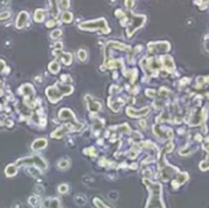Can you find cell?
<instances>
[{"mask_svg": "<svg viewBox=\"0 0 209 208\" xmlns=\"http://www.w3.org/2000/svg\"><path fill=\"white\" fill-rule=\"evenodd\" d=\"M22 164H34L37 168H40L42 170L47 169V163L44 162L43 158L38 157V155H34V157L31 158H23L21 160H17V165H22Z\"/></svg>", "mask_w": 209, "mask_h": 208, "instance_id": "6da1fadb", "label": "cell"}, {"mask_svg": "<svg viewBox=\"0 0 209 208\" xmlns=\"http://www.w3.org/2000/svg\"><path fill=\"white\" fill-rule=\"evenodd\" d=\"M64 93L61 92L59 85H55L53 87H48L47 88V96L49 98V101L52 103H57L61 99V97H63Z\"/></svg>", "mask_w": 209, "mask_h": 208, "instance_id": "7a4b0ae2", "label": "cell"}, {"mask_svg": "<svg viewBox=\"0 0 209 208\" xmlns=\"http://www.w3.org/2000/svg\"><path fill=\"white\" fill-rule=\"evenodd\" d=\"M81 28H88V29H94V28H101L104 29L105 32L109 31L106 28L105 21L104 20H99V21H94V22H89V23H82L81 25Z\"/></svg>", "mask_w": 209, "mask_h": 208, "instance_id": "3957f363", "label": "cell"}, {"mask_svg": "<svg viewBox=\"0 0 209 208\" xmlns=\"http://www.w3.org/2000/svg\"><path fill=\"white\" fill-rule=\"evenodd\" d=\"M59 118H60V120H67V119H70V121L71 122H75V115L72 114V112L69 110V109H61L60 113H59Z\"/></svg>", "mask_w": 209, "mask_h": 208, "instance_id": "277c9868", "label": "cell"}, {"mask_svg": "<svg viewBox=\"0 0 209 208\" xmlns=\"http://www.w3.org/2000/svg\"><path fill=\"white\" fill-rule=\"evenodd\" d=\"M44 208H60V202L58 198H48L43 202Z\"/></svg>", "mask_w": 209, "mask_h": 208, "instance_id": "5b68a950", "label": "cell"}, {"mask_svg": "<svg viewBox=\"0 0 209 208\" xmlns=\"http://www.w3.org/2000/svg\"><path fill=\"white\" fill-rule=\"evenodd\" d=\"M20 92L22 93V94H25L27 97V99L28 98H32L33 94H34V91H33V87L31 86V85H23L21 87V90H20Z\"/></svg>", "mask_w": 209, "mask_h": 208, "instance_id": "8992f818", "label": "cell"}, {"mask_svg": "<svg viewBox=\"0 0 209 208\" xmlns=\"http://www.w3.org/2000/svg\"><path fill=\"white\" fill-rule=\"evenodd\" d=\"M70 129H71L70 125H65L64 127H61V129L57 130V131H54V132L52 133V137H54V138H60V137H63L64 135Z\"/></svg>", "mask_w": 209, "mask_h": 208, "instance_id": "52a82bcc", "label": "cell"}, {"mask_svg": "<svg viewBox=\"0 0 209 208\" xmlns=\"http://www.w3.org/2000/svg\"><path fill=\"white\" fill-rule=\"evenodd\" d=\"M45 146H47V140L45 138H39V140H35V141L32 143V149L33 151L43 149Z\"/></svg>", "mask_w": 209, "mask_h": 208, "instance_id": "ba28073f", "label": "cell"}, {"mask_svg": "<svg viewBox=\"0 0 209 208\" xmlns=\"http://www.w3.org/2000/svg\"><path fill=\"white\" fill-rule=\"evenodd\" d=\"M86 99H87V103H88V108H89V110L91 112H98L99 109H100V103L98 102H94V101H92V98L89 96L86 97Z\"/></svg>", "mask_w": 209, "mask_h": 208, "instance_id": "9c48e42d", "label": "cell"}, {"mask_svg": "<svg viewBox=\"0 0 209 208\" xmlns=\"http://www.w3.org/2000/svg\"><path fill=\"white\" fill-rule=\"evenodd\" d=\"M28 21V15H27V12H21L18 15V18H17V27L18 28H21V27H23L25 25H26V22Z\"/></svg>", "mask_w": 209, "mask_h": 208, "instance_id": "30bf717a", "label": "cell"}, {"mask_svg": "<svg viewBox=\"0 0 209 208\" xmlns=\"http://www.w3.org/2000/svg\"><path fill=\"white\" fill-rule=\"evenodd\" d=\"M61 61H63L65 65H70L71 62H72V55L69 54V53L61 54Z\"/></svg>", "mask_w": 209, "mask_h": 208, "instance_id": "8fae6325", "label": "cell"}, {"mask_svg": "<svg viewBox=\"0 0 209 208\" xmlns=\"http://www.w3.org/2000/svg\"><path fill=\"white\" fill-rule=\"evenodd\" d=\"M16 173H17L16 165H9L7 168L5 169V174L7 176H14V175H16Z\"/></svg>", "mask_w": 209, "mask_h": 208, "instance_id": "7c38bea8", "label": "cell"}, {"mask_svg": "<svg viewBox=\"0 0 209 208\" xmlns=\"http://www.w3.org/2000/svg\"><path fill=\"white\" fill-rule=\"evenodd\" d=\"M59 70H60V64L58 61H52L49 64V71H52L53 74H57Z\"/></svg>", "mask_w": 209, "mask_h": 208, "instance_id": "4fadbf2b", "label": "cell"}, {"mask_svg": "<svg viewBox=\"0 0 209 208\" xmlns=\"http://www.w3.org/2000/svg\"><path fill=\"white\" fill-rule=\"evenodd\" d=\"M75 202L77 203L78 206H83L86 202H87V200H86V197L83 195H77L75 197Z\"/></svg>", "mask_w": 209, "mask_h": 208, "instance_id": "5bb4252c", "label": "cell"}, {"mask_svg": "<svg viewBox=\"0 0 209 208\" xmlns=\"http://www.w3.org/2000/svg\"><path fill=\"white\" fill-rule=\"evenodd\" d=\"M44 15H45V11H44V10H37V11H35V16H34L35 21H37V22H40V21H43Z\"/></svg>", "mask_w": 209, "mask_h": 208, "instance_id": "9a60e30c", "label": "cell"}, {"mask_svg": "<svg viewBox=\"0 0 209 208\" xmlns=\"http://www.w3.org/2000/svg\"><path fill=\"white\" fill-rule=\"evenodd\" d=\"M58 166H59L60 169H63V170L67 169L69 166H70V160H69V159H63V160H60V162L58 163Z\"/></svg>", "mask_w": 209, "mask_h": 208, "instance_id": "2e32d148", "label": "cell"}, {"mask_svg": "<svg viewBox=\"0 0 209 208\" xmlns=\"http://www.w3.org/2000/svg\"><path fill=\"white\" fill-rule=\"evenodd\" d=\"M28 173L32 175L33 178H39L40 176V171H39V169L37 168V166H32V168H29Z\"/></svg>", "mask_w": 209, "mask_h": 208, "instance_id": "e0dca14e", "label": "cell"}, {"mask_svg": "<svg viewBox=\"0 0 209 208\" xmlns=\"http://www.w3.org/2000/svg\"><path fill=\"white\" fill-rule=\"evenodd\" d=\"M39 197L38 196H32V197H29V200H28V203L32 206V207H37L39 205Z\"/></svg>", "mask_w": 209, "mask_h": 208, "instance_id": "ac0fdd59", "label": "cell"}, {"mask_svg": "<svg viewBox=\"0 0 209 208\" xmlns=\"http://www.w3.org/2000/svg\"><path fill=\"white\" fill-rule=\"evenodd\" d=\"M63 21L64 22H71L72 21V15H71L70 12H64V15H63Z\"/></svg>", "mask_w": 209, "mask_h": 208, "instance_id": "d6986e66", "label": "cell"}, {"mask_svg": "<svg viewBox=\"0 0 209 208\" xmlns=\"http://www.w3.org/2000/svg\"><path fill=\"white\" fill-rule=\"evenodd\" d=\"M58 190H59L60 194H66V192H69V185H66V184L60 185Z\"/></svg>", "mask_w": 209, "mask_h": 208, "instance_id": "ffe728a7", "label": "cell"}, {"mask_svg": "<svg viewBox=\"0 0 209 208\" xmlns=\"http://www.w3.org/2000/svg\"><path fill=\"white\" fill-rule=\"evenodd\" d=\"M78 59L81 61H84L87 59V53H86V50H80L78 51Z\"/></svg>", "mask_w": 209, "mask_h": 208, "instance_id": "44dd1931", "label": "cell"}, {"mask_svg": "<svg viewBox=\"0 0 209 208\" xmlns=\"http://www.w3.org/2000/svg\"><path fill=\"white\" fill-rule=\"evenodd\" d=\"M50 36H52V38H54V39H55V38H59L60 36H61V31H59V29L54 31V32H53L52 34H50Z\"/></svg>", "mask_w": 209, "mask_h": 208, "instance_id": "7402d4cb", "label": "cell"}, {"mask_svg": "<svg viewBox=\"0 0 209 208\" xmlns=\"http://www.w3.org/2000/svg\"><path fill=\"white\" fill-rule=\"evenodd\" d=\"M43 187L42 186H35V194H39V195H42L43 194Z\"/></svg>", "mask_w": 209, "mask_h": 208, "instance_id": "603a6c76", "label": "cell"}, {"mask_svg": "<svg viewBox=\"0 0 209 208\" xmlns=\"http://www.w3.org/2000/svg\"><path fill=\"white\" fill-rule=\"evenodd\" d=\"M70 5V3H69V0H63V1H61V6H63L64 9H66Z\"/></svg>", "mask_w": 209, "mask_h": 208, "instance_id": "cb8c5ba5", "label": "cell"}, {"mask_svg": "<svg viewBox=\"0 0 209 208\" xmlns=\"http://www.w3.org/2000/svg\"><path fill=\"white\" fill-rule=\"evenodd\" d=\"M116 195H118L116 192H111V194H110V197H111L113 200H115V198H116Z\"/></svg>", "mask_w": 209, "mask_h": 208, "instance_id": "d4e9b609", "label": "cell"}, {"mask_svg": "<svg viewBox=\"0 0 209 208\" xmlns=\"http://www.w3.org/2000/svg\"><path fill=\"white\" fill-rule=\"evenodd\" d=\"M50 3H52V6L55 9V5H57V0H50Z\"/></svg>", "mask_w": 209, "mask_h": 208, "instance_id": "484cf974", "label": "cell"}, {"mask_svg": "<svg viewBox=\"0 0 209 208\" xmlns=\"http://www.w3.org/2000/svg\"><path fill=\"white\" fill-rule=\"evenodd\" d=\"M4 66H5L4 61H1V60H0V70H3V69H4Z\"/></svg>", "mask_w": 209, "mask_h": 208, "instance_id": "4316f807", "label": "cell"}]
</instances>
